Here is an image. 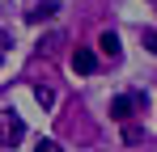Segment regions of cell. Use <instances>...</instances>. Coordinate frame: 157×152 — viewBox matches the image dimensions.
Wrapping results in <instances>:
<instances>
[{
	"mask_svg": "<svg viewBox=\"0 0 157 152\" xmlns=\"http://www.w3.org/2000/svg\"><path fill=\"white\" fill-rule=\"evenodd\" d=\"M136 101H144V97H140V93H119V97L110 101V118H115V123H128Z\"/></svg>",
	"mask_w": 157,
	"mask_h": 152,
	"instance_id": "1",
	"label": "cell"
},
{
	"mask_svg": "<svg viewBox=\"0 0 157 152\" xmlns=\"http://www.w3.org/2000/svg\"><path fill=\"white\" fill-rule=\"evenodd\" d=\"M21 135H26V127H21L17 114H4V118H0V144H17Z\"/></svg>",
	"mask_w": 157,
	"mask_h": 152,
	"instance_id": "2",
	"label": "cell"
},
{
	"mask_svg": "<svg viewBox=\"0 0 157 152\" xmlns=\"http://www.w3.org/2000/svg\"><path fill=\"white\" fill-rule=\"evenodd\" d=\"M94 68H98V55H94V51H89V47H77V51H72V72H81V76H89V72H94Z\"/></svg>",
	"mask_w": 157,
	"mask_h": 152,
	"instance_id": "3",
	"label": "cell"
},
{
	"mask_svg": "<svg viewBox=\"0 0 157 152\" xmlns=\"http://www.w3.org/2000/svg\"><path fill=\"white\" fill-rule=\"evenodd\" d=\"M98 47H102V55H110V59H119V34H110V30H106L102 38H98Z\"/></svg>",
	"mask_w": 157,
	"mask_h": 152,
	"instance_id": "4",
	"label": "cell"
},
{
	"mask_svg": "<svg viewBox=\"0 0 157 152\" xmlns=\"http://www.w3.org/2000/svg\"><path fill=\"white\" fill-rule=\"evenodd\" d=\"M140 42H144V51L157 55V30H140Z\"/></svg>",
	"mask_w": 157,
	"mask_h": 152,
	"instance_id": "5",
	"label": "cell"
},
{
	"mask_svg": "<svg viewBox=\"0 0 157 152\" xmlns=\"http://www.w3.org/2000/svg\"><path fill=\"white\" fill-rule=\"evenodd\" d=\"M51 13H55V4H43V9H34V13H30V21H47Z\"/></svg>",
	"mask_w": 157,
	"mask_h": 152,
	"instance_id": "6",
	"label": "cell"
},
{
	"mask_svg": "<svg viewBox=\"0 0 157 152\" xmlns=\"http://www.w3.org/2000/svg\"><path fill=\"white\" fill-rule=\"evenodd\" d=\"M34 97H38V106H51V101H55V93H51V89H43V85H38V89H34Z\"/></svg>",
	"mask_w": 157,
	"mask_h": 152,
	"instance_id": "7",
	"label": "cell"
},
{
	"mask_svg": "<svg viewBox=\"0 0 157 152\" xmlns=\"http://www.w3.org/2000/svg\"><path fill=\"white\" fill-rule=\"evenodd\" d=\"M34 152H59V144H55V139H38V148Z\"/></svg>",
	"mask_w": 157,
	"mask_h": 152,
	"instance_id": "8",
	"label": "cell"
}]
</instances>
